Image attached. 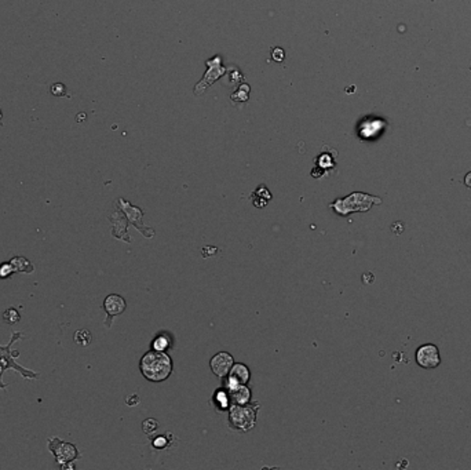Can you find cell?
Returning a JSON list of instances; mask_svg holds the SVG:
<instances>
[{"mask_svg": "<svg viewBox=\"0 0 471 470\" xmlns=\"http://www.w3.org/2000/svg\"><path fill=\"white\" fill-rule=\"evenodd\" d=\"M49 449L54 454L57 463H59L62 469L68 468L69 463L75 462L79 458V452H77L76 447L73 444H70V442H65L62 440H59L58 437L50 439Z\"/></svg>", "mask_w": 471, "mask_h": 470, "instance_id": "277c9868", "label": "cell"}, {"mask_svg": "<svg viewBox=\"0 0 471 470\" xmlns=\"http://www.w3.org/2000/svg\"><path fill=\"white\" fill-rule=\"evenodd\" d=\"M232 393H233V399H235L237 403H240V404L247 403L248 399H250V390H248L247 387H244V386L236 387L235 390H232Z\"/></svg>", "mask_w": 471, "mask_h": 470, "instance_id": "8fae6325", "label": "cell"}, {"mask_svg": "<svg viewBox=\"0 0 471 470\" xmlns=\"http://www.w3.org/2000/svg\"><path fill=\"white\" fill-rule=\"evenodd\" d=\"M250 378L248 368L243 364H236L233 367V371L230 372V377L228 379V387L230 390H235L236 387L245 383Z\"/></svg>", "mask_w": 471, "mask_h": 470, "instance_id": "ba28073f", "label": "cell"}, {"mask_svg": "<svg viewBox=\"0 0 471 470\" xmlns=\"http://www.w3.org/2000/svg\"><path fill=\"white\" fill-rule=\"evenodd\" d=\"M20 313H18V310L17 309H7L4 313H3V320H4V323L7 324H15L20 322Z\"/></svg>", "mask_w": 471, "mask_h": 470, "instance_id": "7c38bea8", "label": "cell"}, {"mask_svg": "<svg viewBox=\"0 0 471 470\" xmlns=\"http://www.w3.org/2000/svg\"><path fill=\"white\" fill-rule=\"evenodd\" d=\"M381 197L369 196L365 193H353L346 199L338 200L336 203H333V208L338 211L342 215H347L354 211H368L375 204H381Z\"/></svg>", "mask_w": 471, "mask_h": 470, "instance_id": "3957f363", "label": "cell"}, {"mask_svg": "<svg viewBox=\"0 0 471 470\" xmlns=\"http://www.w3.org/2000/svg\"><path fill=\"white\" fill-rule=\"evenodd\" d=\"M141 371L145 378L153 382L164 381L171 372V360L163 352H149L141 360Z\"/></svg>", "mask_w": 471, "mask_h": 470, "instance_id": "6da1fadb", "label": "cell"}, {"mask_svg": "<svg viewBox=\"0 0 471 470\" xmlns=\"http://www.w3.org/2000/svg\"><path fill=\"white\" fill-rule=\"evenodd\" d=\"M230 423L233 428L248 430L255 423V410L251 407H235L230 412Z\"/></svg>", "mask_w": 471, "mask_h": 470, "instance_id": "8992f818", "label": "cell"}, {"mask_svg": "<svg viewBox=\"0 0 471 470\" xmlns=\"http://www.w3.org/2000/svg\"><path fill=\"white\" fill-rule=\"evenodd\" d=\"M22 337V332H14L13 334V337L10 339V342L7 344V346H0V389H6L7 385L6 383H3V374L4 371L7 370V368H14L17 371L22 374V377L24 378H29V379H36L39 378V374H35V372L29 371L27 368H24L21 365H18L15 363L13 357H17V356H20V352H14V353H11L10 351V348H11V345L14 344L15 341L18 339V338Z\"/></svg>", "mask_w": 471, "mask_h": 470, "instance_id": "7a4b0ae2", "label": "cell"}, {"mask_svg": "<svg viewBox=\"0 0 471 470\" xmlns=\"http://www.w3.org/2000/svg\"><path fill=\"white\" fill-rule=\"evenodd\" d=\"M167 346H168V339H167L166 337H160L154 341V344H153V349H154V351L163 352L164 349H166Z\"/></svg>", "mask_w": 471, "mask_h": 470, "instance_id": "2e32d148", "label": "cell"}, {"mask_svg": "<svg viewBox=\"0 0 471 470\" xmlns=\"http://www.w3.org/2000/svg\"><path fill=\"white\" fill-rule=\"evenodd\" d=\"M232 365H233V357L228 353H219L211 360V368L218 377L228 375Z\"/></svg>", "mask_w": 471, "mask_h": 470, "instance_id": "52a82bcc", "label": "cell"}, {"mask_svg": "<svg viewBox=\"0 0 471 470\" xmlns=\"http://www.w3.org/2000/svg\"><path fill=\"white\" fill-rule=\"evenodd\" d=\"M464 183H466L467 188H471V171L466 176V178H464Z\"/></svg>", "mask_w": 471, "mask_h": 470, "instance_id": "44dd1931", "label": "cell"}, {"mask_svg": "<svg viewBox=\"0 0 471 470\" xmlns=\"http://www.w3.org/2000/svg\"><path fill=\"white\" fill-rule=\"evenodd\" d=\"M271 58H273V61H276V62H281V61L284 59V50L280 49V47L273 49V51H271Z\"/></svg>", "mask_w": 471, "mask_h": 470, "instance_id": "ac0fdd59", "label": "cell"}, {"mask_svg": "<svg viewBox=\"0 0 471 470\" xmlns=\"http://www.w3.org/2000/svg\"><path fill=\"white\" fill-rule=\"evenodd\" d=\"M75 342L82 346H87L91 342V332L87 330H80L75 334Z\"/></svg>", "mask_w": 471, "mask_h": 470, "instance_id": "4fadbf2b", "label": "cell"}, {"mask_svg": "<svg viewBox=\"0 0 471 470\" xmlns=\"http://www.w3.org/2000/svg\"><path fill=\"white\" fill-rule=\"evenodd\" d=\"M104 309L109 319H112L124 312L125 301L118 295H109L104 302Z\"/></svg>", "mask_w": 471, "mask_h": 470, "instance_id": "9c48e42d", "label": "cell"}, {"mask_svg": "<svg viewBox=\"0 0 471 470\" xmlns=\"http://www.w3.org/2000/svg\"><path fill=\"white\" fill-rule=\"evenodd\" d=\"M159 428V423L154 421V419H147L144 422V432L147 435H152L153 432H156Z\"/></svg>", "mask_w": 471, "mask_h": 470, "instance_id": "5bb4252c", "label": "cell"}, {"mask_svg": "<svg viewBox=\"0 0 471 470\" xmlns=\"http://www.w3.org/2000/svg\"><path fill=\"white\" fill-rule=\"evenodd\" d=\"M65 92H66V88H65V86L61 85V83H56V85L51 86V94H53V95L62 97V95H65Z\"/></svg>", "mask_w": 471, "mask_h": 470, "instance_id": "e0dca14e", "label": "cell"}, {"mask_svg": "<svg viewBox=\"0 0 471 470\" xmlns=\"http://www.w3.org/2000/svg\"><path fill=\"white\" fill-rule=\"evenodd\" d=\"M154 445L159 447V448H163V447L166 445V440H164L163 437H160V439H157V440L154 441Z\"/></svg>", "mask_w": 471, "mask_h": 470, "instance_id": "ffe728a7", "label": "cell"}, {"mask_svg": "<svg viewBox=\"0 0 471 470\" xmlns=\"http://www.w3.org/2000/svg\"><path fill=\"white\" fill-rule=\"evenodd\" d=\"M416 363L424 370H433L441 364L440 351L436 345L424 344L416 351Z\"/></svg>", "mask_w": 471, "mask_h": 470, "instance_id": "5b68a950", "label": "cell"}, {"mask_svg": "<svg viewBox=\"0 0 471 470\" xmlns=\"http://www.w3.org/2000/svg\"><path fill=\"white\" fill-rule=\"evenodd\" d=\"M10 262H11L13 267H14V272H25V273L33 272V265H32L28 260H25V258L15 257V258H13Z\"/></svg>", "mask_w": 471, "mask_h": 470, "instance_id": "30bf717a", "label": "cell"}, {"mask_svg": "<svg viewBox=\"0 0 471 470\" xmlns=\"http://www.w3.org/2000/svg\"><path fill=\"white\" fill-rule=\"evenodd\" d=\"M13 273H14V267L11 265V262L3 264V265L0 266V279H6V277H8L10 274Z\"/></svg>", "mask_w": 471, "mask_h": 470, "instance_id": "9a60e30c", "label": "cell"}, {"mask_svg": "<svg viewBox=\"0 0 471 470\" xmlns=\"http://www.w3.org/2000/svg\"><path fill=\"white\" fill-rule=\"evenodd\" d=\"M216 399H219V400H221L222 407H226V406H228V399H226V396L223 394V392H219L218 396H216Z\"/></svg>", "mask_w": 471, "mask_h": 470, "instance_id": "d6986e66", "label": "cell"}]
</instances>
